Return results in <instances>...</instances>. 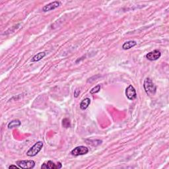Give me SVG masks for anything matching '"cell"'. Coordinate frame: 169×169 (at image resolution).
<instances>
[{"label":"cell","mask_w":169,"mask_h":169,"mask_svg":"<svg viewBox=\"0 0 169 169\" xmlns=\"http://www.w3.org/2000/svg\"><path fill=\"white\" fill-rule=\"evenodd\" d=\"M91 102V101L89 98H86L83 99V100L81 101V104H80V108H81V109L83 110V111H85V110L87 109L88 106L90 105Z\"/></svg>","instance_id":"10"},{"label":"cell","mask_w":169,"mask_h":169,"mask_svg":"<svg viewBox=\"0 0 169 169\" xmlns=\"http://www.w3.org/2000/svg\"><path fill=\"white\" fill-rule=\"evenodd\" d=\"M60 5V2L56 1H53L51 2L50 4H47L46 5L42 8V11L44 12H47V11H52L58 8L59 6Z\"/></svg>","instance_id":"8"},{"label":"cell","mask_w":169,"mask_h":169,"mask_svg":"<svg viewBox=\"0 0 169 169\" xmlns=\"http://www.w3.org/2000/svg\"><path fill=\"white\" fill-rule=\"evenodd\" d=\"M46 56V53L45 52H39L36 54L34 57L32 58L31 61L32 62H35V61H39L40 60H41L42 59L44 58L45 56Z\"/></svg>","instance_id":"11"},{"label":"cell","mask_w":169,"mask_h":169,"mask_svg":"<svg viewBox=\"0 0 169 169\" xmlns=\"http://www.w3.org/2000/svg\"><path fill=\"white\" fill-rule=\"evenodd\" d=\"M137 45V42L135 41H130L128 42H126L124 44L122 45V48L125 50H129L130 48H133Z\"/></svg>","instance_id":"9"},{"label":"cell","mask_w":169,"mask_h":169,"mask_svg":"<svg viewBox=\"0 0 169 169\" xmlns=\"http://www.w3.org/2000/svg\"><path fill=\"white\" fill-rule=\"evenodd\" d=\"M62 125H63V126L66 128H70L71 124H70V121H69V120L68 118H64L62 120Z\"/></svg>","instance_id":"13"},{"label":"cell","mask_w":169,"mask_h":169,"mask_svg":"<svg viewBox=\"0 0 169 169\" xmlns=\"http://www.w3.org/2000/svg\"><path fill=\"white\" fill-rule=\"evenodd\" d=\"M62 167V165L61 163H55L52 160H48V162L44 163L41 166V168L44 169H60Z\"/></svg>","instance_id":"5"},{"label":"cell","mask_w":169,"mask_h":169,"mask_svg":"<svg viewBox=\"0 0 169 169\" xmlns=\"http://www.w3.org/2000/svg\"><path fill=\"white\" fill-rule=\"evenodd\" d=\"M16 164L21 168L31 169L34 167V166H35V162L33 160H18V161L16 162Z\"/></svg>","instance_id":"3"},{"label":"cell","mask_w":169,"mask_h":169,"mask_svg":"<svg viewBox=\"0 0 169 169\" xmlns=\"http://www.w3.org/2000/svg\"><path fill=\"white\" fill-rule=\"evenodd\" d=\"M21 124V122H20V120H12L11 122L9 123L7 127L9 129H13V128H17L19 126H20Z\"/></svg>","instance_id":"12"},{"label":"cell","mask_w":169,"mask_h":169,"mask_svg":"<svg viewBox=\"0 0 169 169\" xmlns=\"http://www.w3.org/2000/svg\"><path fill=\"white\" fill-rule=\"evenodd\" d=\"M88 149L85 146H78L74 148L71 151V153L73 156H79V155H84L88 153Z\"/></svg>","instance_id":"4"},{"label":"cell","mask_w":169,"mask_h":169,"mask_svg":"<svg viewBox=\"0 0 169 169\" xmlns=\"http://www.w3.org/2000/svg\"><path fill=\"white\" fill-rule=\"evenodd\" d=\"M19 168V167H17L16 165H11L9 167V168Z\"/></svg>","instance_id":"16"},{"label":"cell","mask_w":169,"mask_h":169,"mask_svg":"<svg viewBox=\"0 0 169 169\" xmlns=\"http://www.w3.org/2000/svg\"><path fill=\"white\" fill-rule=\"evenodd\" d=\"M143 87L145 91L149 96H154L156 93L157 87L150 78H146L144 81Z\"/></svg>","instance_id":"1"},{"label":"cell","mask_w":169,"mask_h":169,"mask_svg":"<svg viewBox=\"0 0 169 169\" xmlns=\"http://www.w3.org/2000/svg\"><path fill=\"white\" fill-rule=\"evenodd\" d=\"M126 95L127 98L130 101H133L137 98V93L136 91L132 85H130L126 89Z\"/></svg>","instance_id":"6"},{"label":"cell","mask_w":169,"mask_h":169,"mask_svg":"<svg viewBox=\"0 0 169 169\" xmlns=\"http://www.w3.org/2000/svg\"><path fill=\"white\" fill-rule=\"evenodd\" d=\"M79 93H80V91L78 90H76V91H75V96H76V97H77L78 95H79Z\"/></svg>","instance_id":"15"},{"label":"cell","mask_w":169,"mask_h":169,"mask_svg":"<svg viewBox=\"0 0 169 169\" xmlns=\"http://www.w3.org/2000/svg\"><path fill=\"white\" fill-rule=\"evenodd\" d=\"M160 56H161V53H160V51L158 50H155L152 51V52L147 53L146 58L150 61H155L159 59Z\"/></svg>","instance_id":"7"},{"label":"cell","mask_w":169,"mask_h":169,"mask_svg":"<svg viewBox=\"0 0 169 169\" xmlns=\"http://www.w3.org/2000/svg\"><path fill=\"white\" fill-rule=\"evenodd\" d=\"M101 85H96V87H93L92 89L90 91V93L91 94V95H93V94H95V93H98L99 91H100L101 90Z\"/></svg>","instance_id":"14"},{"label":"cell","mask_w":169,"mask_h":169,"mask_svg":"<svg viewBox=\"0 0 169 169\" xmlns=\"http://www.w3.org/2000/svg\"><path fill=\"white\" fill-rule=\"evenodd\" d=\"M44 145V143L41 141H39L29 149V151L26 152V155L29 157H34L41 151L42 148Z\"/></svg>","instance_id":"2"}]
</instances>
